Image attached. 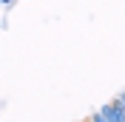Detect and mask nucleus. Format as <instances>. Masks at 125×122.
<instances>
[{
  "instance_id": "f257e3e1",
  "label": "nucleus",
  "mask_w": 125,
  "mask_h": 122,
  "mask_svg": "<svg viewBox=\"0 0 125 122\" xmlns=\"http://www.w3.org/2000/svg\"><path fill=\"white\" fill-rule=\"evenodd\" d=\"M100 114L105 116V122H125V108L119 99H111V102H105V105L100 108Z\"/></svg>"
},
{
  "instance_id": "f03ea898",
  "label": "nucleus",
  "mask_w": 125,
  "mask_h": 122,
  "mask_svg": "<svg viewBox=\"0 0 125 122\" xmlns=\"http://www.w3.org/2000/svg\"><path fill=\"white\" fill-rule=\"evenodd\" d=\"M88 119H91V122H105V116H102V114H100V111H94V114H91V116H88Z\"/></svg>"
},
{
  "instance_id": "7ed1b4c3",
  "label": "nucleus",
  "mask_w": 125,
  "mask_h": 122,
  "mask_svg": "<svg viewBox=\"0 0 125 122\" xmlns=\"http://www.w3.org/2000/svg\"><path fill=\"white\" fill-rule=\"evenodd\" d=\"M0 3H3V6H9V3H14V0H0Z\"/></svg>"
}]
</instances>
